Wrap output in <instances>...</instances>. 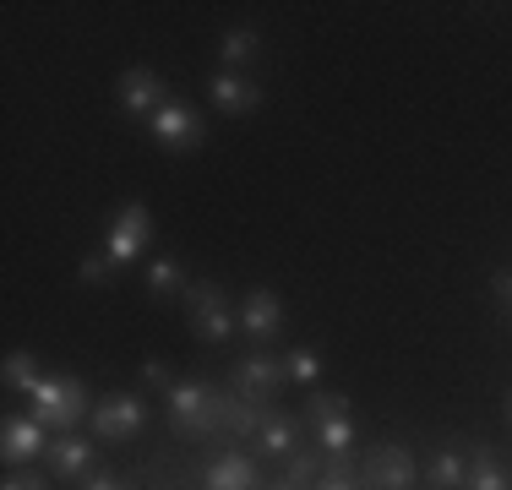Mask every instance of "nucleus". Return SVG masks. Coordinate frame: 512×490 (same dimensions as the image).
<instances>
[{
	"instance_id": "20",
	"label": "nucleus",
	"mask_w": 512,
	"mask_h": 490,
	"mask_svg": "<svg viewBox=\"0 0 512 490\" xmlns=\"http://www.w3.org/2000/svg\"><path fill=\"white\" fill-rule=\"evenodd\" d=\"M322 452H306V447H300L295 452V458H284V480L289 485H295V490H316V485H322Z\"/></svg>"
},
{
	"instance_id": "12",
	"label": "nucleus",
	"mask_w": 512,
	"mask_h": 490,
	"mask_svg": "<svg viewBox=\"0 0 512 490\" xmlns=\"http://www.w3.org/2000/svg\"><path fill=\"white\" fill-rule=\"evenodd\" d=\"M202 485L207 490H262V469H256L246 452H218L202 469Z\"/></svg>"
},
{
	"instance_id": "31",
	"label": "nucleus",
	"mask_w": 512,
	"mask_h": 490,
	"mask_svg": "<svg viewBox=\"0 0 512 490\" xmlns=\"http://www.w3.org/2000/svg\"><path fill=\"white\" fill-rule=\"evenodd\" d=\"M273 490H295V485H289V480H284V485H273Z\"/></svg>"
},
{
	"instance_id": "24",
	"label": "nucleus",
	"mask_w": 512,
	"mask_h": 490,
	"mask_svg": "<svg viewBox=\"0 0 512 490\" xmlns=\"http://www.w3.org/2000/svg\"><path fill=\"white\" fill-rule=\"evenodd\" d=\"M77 278H82V284H88V289H104L109 278H115V262H109V256L99 251V256H88V262L77 267Z\"/></svg>"
},
{
	"instance_id": "15",
	"label": "nucleus",
	"mask_w": 512,
	"mask_h": 490,
	"mask_svg": "<svg viewBox=\"0 0 512 490\" xmlns=\"http://www.w3.org/2000/svg\"><path fill=\"white\" fill-rule=\"evenodd\" d=\"M44 458H50V469L60 474V480H88L93 474V447L82 436H55Z\"/></svg>"
},
{
	"instance_id": "19",
	"label": "nucleus",
	"mask_w": 512,
	"mask_h": 490,
	"mask_svg": "<svg viewBox=\"0 0 512 490\" xmlns=\"http://www.w3.org/2000/svg\"><path fill=\"white\" fill-rule=\"evenodd\" d=\"M44 382V371H39V360H33L28 349H11L6 354V392L11 398H33V387Z\"/></svg>"
},
{
	"instance_id": "13",
	"label": "nucleus",
	"mask_w": 512,
	"mask_h": 490,
	"mask_svg": "<svg viewBox=\"0 0 512 490\" xmlns=\"http://www.w3.org/2000/svg\"><path fill=\"white\" fill-rule=\"evenodd\" d=\"M240 327H246L251 338H273L278 327H284V305H278L273 289H251L246 300H240Z\"/></svg>"
},
{
	"instance_id": "7",
	"label": "nucleus",
	"mask_w": 512,
	"mask_h": 490,
	"mask_svg": "<svg viewBox=\"0 0 512 490\" xmlns=\"http://www.w3.org/2000/svg\"><path fill=\"white\" fill-rule=\"evenodd\" d=\"M414 474L420 469H414L404 441H382V447L360 463V485L365 490H414Z\"/></svg>"
},
{
	"instance_id": "16",
	"label": "nucleus",
	"mask_w": 512,
	"mask_h": 490,
	"mask_svg": "<svg viewBox=\"0 0 512 490\" xmlns=\"http://www.w3.org/2000/svg\"><path fill=\"white\" fill-rule=\"evenodd\" d=\"M300 431H306L300 420H289V414L273 409V414L262 420V431H256L251 441L267 452V458H295V452H300Z\"/></svg>"
},
{
	"instance_id": "2",
	"label": "nucleus",
	"mask_w": 512,
	"mask_h": 490,
	"mask_svg": "<svg viewBox=\"0 0 512 490\" xmlns=\"http://www.w3.org/2000/svg\"><path fill=\"white\" fill-rule=\"evenodd\" d=\"M33 420L39 425H50V431L66 436L71 425L82 420V414H93V403H88V387L77 382V376H44L39 387H33Z\"/></svg>"
},
{
	"instance_id": "27",
	"label": "nucleus",
	"mask_w": 512,
	"mask_h": 490,
	"mask_svg": "<svg viewBox=\"0 0 512 490\" xmlns=\"http://www.w3.org/2000/svg\"><path fill=\"white\" fill-rule=\"evenodd\" d=\"M82 490H131V485L120 480V474H88V480H82Z\"/></svg>"
},
{
	"instance_id": "11",
	"label": "nucleus",
	"mask_w": 512,
	"mask_h": 490,
	"mask_svg": "<svg viewBox=\"0 0 512 490\" xmlns=\"http://www.w3.org/2000/svg\"><path fill=\"white\" fill-rule=\"evenodd\" d=\"M153 126V137L169 147V153H191V147L202 142V120H197V109H186V104H175V98H169L164 109H158V115L148 120Z\"/></svg>"
},
{
	"instance_id": "1",
	"label": "nucleus",
	"mask_w": 512,
	"mask_h": 490,
	"mask_svg": "<svg viewBox=\"0 0 512 490\" xmlns=\"http://www.w3.org/2000/svg\"><path fill=\"white\" fill-rule=\"evenodd\" d=\"M164 403H169V425H175V436H186V441L224 436V392H218V387L175 382L164 392Z\"/></svg>"
},
{
	"instance_id": "21",
	"label": "nucleus",
	"mask_w": 512,
	"mask_h": 490,
	"mask_svg": "<svg viewBox=\"0 0 512 490\" xmlns=\"http://www.w3.org/2000/svg\"><path fill=\"white\" fill-rule=\"evenodd\" d=\"M256 49H262V33H256V28H229V33H224V49H218V55H224L229 66H251Z\"/></svg>"
},
{
	"instance_id": "6",
	"label": "nucleus",
	"mask_w": 512,
	"mask_h": 490,
	"mask_svg": "<svg viewBox=\"0 0 512 490\" xmlns=\"http://www.w3.org/2000/svg\"><path fill=\"white\" fill-rule=\"evenodd\" d=\"M148 235H153V213H148V207H142V202H120L115 218H109L104 256L115 267H131V262H137V251L148 245Z\"/></svg>"
},
{
	"instance_id": "10",
	"label": "nucleus",
	"mask_w": 512,
	"mask_h": 490,
	"mask_svg": "<svg viewBox=\"0 0 512 490\" xmlns=\"http://www.w3.org/2000/svg\"><path fill=\"white\" fill-rule=\"evenodd\" d=\"M0 452H6V463H33L50 452V425H39L33 414H11L6 425H0Z\"/></svg>"
},
{
	"instance_id": "4",
	"label": "nucleus",
	"mask_w": 512,
	"mask_h": 490,
	"mask_svg": "<svg viewBox=\"0 0 512 490\" xmlns=\"http://www.w3.org/2000/svg\"><path fill=\"white\" fill-rule=\"evenodd\" d=\"M186 311H191V333L202 343H224L240 327V316L229 311V294L218 284H186Z\"/></svg>"
},
{
	"instance_id": "28",
	"label": "nucleus",
	"mask_w": 512,
	"mask_h": 490,
	"mask_svg": "<svg viewBox=\"0 0 512 490\" xmlns=\"http://www.w3.org/2000/svg\"><path fill=\"white\" fill-rule=\"evenodd\" d=\"M491 289H496V300H502L507 311H512V273H496V278H491Z\"/></svg>"
},
{
	"instance_id": "30",
	"label": "nucleus",
	"mask_w": 512,
	"mask_h": 490,
	"mask_svg": "<svg viewBox=\"0 0 512 490\" xmlns=\"http://www.w3.org/2000/svg\"><path fill=\"white\" fill-rule=\"evenodd\" d=\"M507 420H512V392H507Z\"/></svg>"
},
{
	"instance_id": "23",
	"label": "nucleus",
	"mask_w": 512,
	"mask_h": 490,
	"mask_svg": "<svg viewBox=\"0 0 512 490\" xmlns=\"http://www.w3.org/2000/svg\"><path fill=\"white\" fill-rule=\"evenodd\" d=\"M148 289H153V294H175V289H186V278H180V262H175V256H158V262L148 267Z\"/></svg>"
},
{
	"instance_id": "8",
	"label": "nucleus",
	"mask_w": 512,
	"mask_h": 490,
	"mask_svg": "<svg viewBox=\"0 0 512 490\" xmlns=\"http://www.w3.org/2000/svg\"><path fill=\"white\" fill-rule=\"evenodd\" d=\"M142 420H148V403L137 392H109V398L93 403V431L104 441H131L142 431Z\"/></svg>"
},
{
	"instance_id": "18",
	"label": "nucleus",
	"mask_w": 512,
	"mask_h": 490,
	"mask_svg": "<svg viewBox=\"0 0 512 490\" xmlns=\"http://www.w3.org/2000/svg\"><path fill=\"white\" fill-rule=\"evenodd\" d=\"M425 485L431 490H463L469 485V458H463L458 447H442L431 458V469H425Z\"/></svg>"
},
{
	"instance_id": "9",
	"label": "nucleus",
	"mask_w": 512,
	"mask_h": 490,
	"mask_svg": "<svg viewBox=\"0 0 512 490\" xmlns=\"http://www.w3.org/2000/svg\"><path fill=\"white\" fill-rule=\"evenodd\" d=\"M115 98H120V109L126 115H158V109L169 104V88H164V77L158 71H148V66H131L126 77L115 82Z\"/></svg>"
},
{
	"instance_id": "22",
	"label": "nucleus",
	"mask_w": 512,
	"mask_h": 490,
	"mask_svg": "<svg viewBox=\"0 0 512 490\" xmlns=\"http://www.w3.org/2000/svg\"><path fill=\"white\" fill-rule=\"evenodd\" d=\"M284 371H289V382H316V371H322V354H316L311 343H300V349L284 354Z\"/></svg>"
},
{
	"instance_id": "3",
	"label": "nucleus",
	"mask_w": 512,
	"mask_h": 490,
	"mask_svg": "<svg viewBox=\"0 0 512 490\" xmlns=\"http://www.w3.org/2000/svg\"><path fill=\"white\" fill-rule=\"evenodd\" d=\"M306 425L316 431V447H322L327 458H344V452H355V420H349V398H338V392H311V398H306Z\"/></svg>"
},
{
	"instance_id": "26",
	"label": "nucleus",
	"mask_w": 512,
	"mask_h": 490,
	"mask_svg": "<svg viewBox=\"0 0 512 490\" xmlns=\"http://www.w3.org/2000/svg\"><path fill=\"white\" fill-rule=\"evenodd\" d=\"M142 382L158 387V392H169V387H175V382H169V371H164L158 360H142Z\"/></svg>"
},
{
	"instance_id": "29",
	"label": "nucleus",
	"mask_w": 512,
	"mask_h": 490,
	"mask_svg": "<svg viewBox=\"0 0 512 490\" xmlns=\"http://www.w3.org/2000/svg\"><path fill=\"white\" fill-rule=\"evenodd\" d=\"M316 490H365V485H360V480H322Z\"/></svg>"
},
{
	"instance_id": "25",
	"label": "nucleus",
	"mask_w": 512,
	"mask_h": 490,
	"mask_svg": "<svg viewBox=\"0 0 512 490\" xmlns=\"http://www.w3.org/2000/svg\"><path fill=\"white\" fill-rule=\"evenodd\" d=\"M0 490H50V480L33 474V469H22V474H6V485H0Z\"/></svg>"
},
{
	"instance_id": "5",
	"label": "nucleus",
	"mask_w": 512,
	"mask_h": 490,
	"mask_svg": "<svg viewBox=\"0 0 512 490\" xmlns=\"http://www.w3.org/2000/svg\"><path fill=\"white\" fill-rule=\"evenodd\" d=\"M284 382H289L284 354H262V349L246 354V360H235V371H229V392L246 398V403H273Z\"/></svg>"
},
{
	"instance_id": "17",
	"label": "nucleus",
	"mask_w": 512,
	"mask_h": 490,
	"mask_svg": "<svg viewBox=\"0 0 512 490\" xmlns=\"http://www.w3.org/2000/svg\"><path fill=\"white\" fill-rule=\"evenodd\" d=\"M463 490H512V474H507V463L496 458V447H474L469 485H463Z\"/></svg>"
},
{
	"instance_id": "14",
	"label": "nucleus",
	"mask_w": 512,
	"mask_h": 490,
	"mask_svg": "<svg viewBox=\"0 0 512 490\" xmlns=\"http://www.w3.org/2000/svg\"><path fill=\"white\" fill-rule=\"evenodd\" d=\"M207 93H213V109H218V115H251V109L262 104V88H256V82H246V77H235V71H218Z\"/></svg>"
}]
</instances>
